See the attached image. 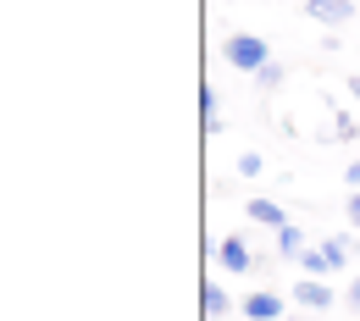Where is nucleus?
Returning a JSON list of instances; mask_svg holds the SVG:
<instances>
[{
    "mask_svg": "<svg viewBox=\"0 0 360 321\" xmlns=\"http://www.w3.org/2000/svg\"><path fill=\"white\" fill-rule=\"evenodd\" d=\"M222 55H227V67H238V72H250V78H255V72L271 61V45L261 39V34H233V39L222 45Z\"/></svg>",
    "mask_w": 360,
    "mask_h": 321,
    "instance_id": "obj_1",
    "label": "nucleus"
},
{
    "mask_svg": "<svg viewBox=\"0 0 360 321\" xmlns=\"http://www.w3.org/2000/svg\"><path fill=\"white\" fill-rule=\"evenodd\" d=\"M211 249H217V266H222V272H238V277L255 272V249H250L244 238H217Z\"/></svg>",
    "mask_w": 360,
    "mask_h": 321,
    "instance_id": "obj_2",
    "label": "nucleus"
},
{
    "mask_svg": "<svg viewBox=\"0 0 360 321\" xmlns=\"http://www.w3.org/2000/svg\"><path fill=\"white\" fill-rule=\"evenodd\" d=\"M294 305L300 310H333V282L327 277H300L294 282Z\"/></svg>",
    "mask_w": 360,
    "mask_h": 321,
    "instance_id": "obj_3",
    "label": "nucleus"
},
{
    "mask_svg": "<svg viewBox=\"0 0 360 321\" xmlns=\"http://www.w3.org/2000/svg\"><path fill=\"white\" fill-rule=\"evenodd\" d=\"M305 11H311L321 28H344L355 17V0H305Z\"/></svg>",
    "mask_w": 360,
    "mask_h": 321,
    "instance_id": "obj_4",
    "label": "nucleus"
},
{
    "mask_svg": "<svg viewBox=\"0 0 360 321\" xmlns=\"http://www.w3.org/2000/svg\"><path fill=\"white\" fill-rule=\"evenodd\" d=\"M238 310H244V321H283V310H288V305H283L277 294H266V288H261V294H250Z\"/></svg>",
    "mask_w": 360,
    "mask_h": 321,
    "instance_id": "obj_5",
    "label": "nucleus"
},
{
    "mask_svg": "<svg viewBox=\"0 0 360 321\" xmlns=\"http://www.w3.org/2000/svg\"><path fill=\"white\" fill-rule=\"evenodd\" d=\"M244 216H250V222H261V228H288V211H283V205H277V199H250V205H244Z\"/></svg>",
    "mask_w": 360,
    "mask_h": 321,
    "instance_id": "obj_6",
    "label": "nucleus"
},
{
    "mask_svg": "<svg viewBox=\"0 0 360 321\" xmlns=\"http://www.w3.org/2000/svg\"><path fill=\"white\" fill-rule=\"evenodd\" d=\"M300 272L305 277H338V266H333V255H327L321 244H311V249L300 255Z\"/></svg>",
    "mask_w": 360,
    "mask_h": 321,
    "instance_id": "obj_7",
    "label": "nucleus"
},
{
    "mask_svg": "<svg viewBox=\"0 0 360 321\" xmlns=\"http://www.w3.org/2000/svg\"><path fill=\"white\" fill-rule=\"evenodd\" d=\"M200 305H205V316H211V321H222L227 310H233V299H227L222 282H205V288H200Z\"/></svg>",
    "mask_w": 360,
    "mask_h": 321,
    "instance_id": "obj_8",
    "label": "nucleus"
},
{
    "mask_svg": "<svg viewBox=\"0 0 360 321\" xmlns=\"http://www.w3.org/2000/svg\"><path fill=\"white\" fill-rule=\"evenodd\" d=\"M305 249H311V244H305V232L294 228V222H288V228H277V255H283V261H300Z\"/></svg>",
    "mask_w": 360,
    "mask_h": 321,
    "instance_id": "obj_9",
    "label": "nucleus"
},
{
    "mask_svg": "<svg viewBox=\"0 0 360 321\" xmlns=\"http://www.w3.org/2000/svg\"><path fill=\"white\" fill-rule=\"evenodd\" d=\"M255 84H261V94H271V89H283V84H288V67H283V61H266V67H261V72H255Z\"/></svg>",
    "mask_w": 360,
    "mask_h": 321,
    "instance_id": "obj_10",
    "label": "nucleus"
},
{
    "mask_svg": "<svg viewBox=\"0 0 360 321\" xmlns=\"http://www.w3.org/2000/svg\"><path fill=\"white\" fill-rule=\"evenodd\" d=\"M238 172H244V178H255V172H261V155H255V150H244V155H238Z\"/></svg>",
    "mask_w": 360,
    "mask_h": 321,
    "instance_id": "obj_11",
    "label": "nucleus"
},
{
    "mask_svg": "<svg viewBox=\"0 0 360 321\" xmlns=\"http://www.w3.org/2000/svg\"><path fill=\"white\" fill-rule=\"evenodd\" d=\"M333 138H344V144H349V138H360V128H355V117H338V133Z\"/></svg>",
    "mask_w": 360,
    "mask_h": 321,
    "instance_id": "obj_12",
    "label": "nucleus"
},
{
    "mask_svg": "<svg viewBox=\"0 0 360 321\" xmlns=\"http://www.w3.org/2000/svg\"><path fill=\"white\" fill-rule=\"evenodd\" d=\"M344 216H349V228H360V188H349V205H344Z\"/></svg>",
    "mask_w": 360,
    "mask_h": 321,
    "instance_id": "obj_13",
    "label": "nucleus"
},
{
    "mask_svg": "<svg viewBox=\"0 0 360 321\" xmlns=\"http://www.w3.org/2000/svg\"><path fill=\"white\" fill-rule=\"evenodd\" d=\"M200 111H205V117H217V89H211V84L200 89Z\"/></svg>",
    "mask_w": 360,
    "mask_h": 321,
    "instance_id": "obj_14",
    "label": "nucleus"
},
{
    "mask_svg": "<svg viewBox=\"0 0 360 321\" xmlns=\"http://www.w3.org/2000/svg\"><path fill=\"white\" fill-rule=\"evenodd\" d=\"M344 305H349V310H360V277L349 282V288H344Z\"/></svg>",
    "mask_w": 360,
    "mask_h": 321,
    "instance_id": "obj_15",
    "label": "nucleus"
},
{
    "mask_svg": "<svg viewBox=\"0 0 360 321\" xmlns=\"http://www.w3.org/2000/svg\"><path fill=\"white\" fill-rule=\"evenodd\" d=\"M344 183H349V188H360V161H349V172H344Z\"/></svg>",
    "mask_w": 360,
    "mask_h": 321,
    "instance_id": "obj_16",
    "label": "nucleus"
},
{
    "mask_svg": "<svg viewBox=\"0 0 360 321\" xmlns=\"http://www.w3.org/2000/svg\"><path fill=\"white\" fill-rule=\"evenodd\" d=\"M344 89H349V94H355V105H360V78H349V84H344Z\"/></svg>",
    "mask_w": 360,
    "mask_h": 321,
    "instance_id": "obj_17",
    "label": "nucleus"
},
{
    "mask_svg": "<svg viewBox=\"0 0 360 321\" xmlns=\"http://www.w3.org/2000/svg\"><path fill=\"white\" fill-rule=\"evenodd\" d=\"M300 321H327V316H300Z\"/></svg>",
    "mask_w": 360,
    "mask_h": 321,
    "instance_id": "obj_18",
    "label": "nucleus"
}]
</instances>
